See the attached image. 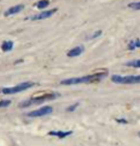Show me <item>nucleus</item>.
<instances>
[{
  "label": "nucleus",
  "mask_w": 140,
  "mask_h": 146,
  "mask_svg": "<svg viewBox=\"0 0 140 146\" xmlns=\"http://www.w3.org/2000/svg\"><path fill=\"white\" fill-rule=\"evenodd\" d=\"M13 46H15V44L12 40L3 41L1 44V50L3 52H11L13 49Z\"/></svg>",
  "instance_id": "obj_10"
},
{
  "label": "nucleus",
  "mask_w": 140,
  "mask_h": 146,
  "mask_svg": "<svg viewBox=\"0 0 140 146\" xmlns=\"http://www.w3.org/2000/svg\"><path fill=\"white\" fill-rule=\"evenodd\" d=\"M137 48H140V38H137V39H133L131 40L128 44V49L131 51L135 50Z\"/></svg>",
  "instance_id": "obj_11"
},
{
  "label": "nucleus",
  "mask_w": 140,
  "mask_h": 146,
  "mask_svg": "<svg viewBox=\"0 0 140 146\" xmlns=\"http://www.w3.org/2000/svg\"><path fill=\"white\" fill-rule=\"evenodd\" d=\"M84 53V47L83 46H77L71 49L70 51L67 52V56L68 57H76L81 56Z\"/></svg>",
  "instance_id": "obj_8"
},
{
  "label": "nucleus",
  "mask_w": 140,
  "mask_h": 146,
  "mask_svg": "<svg viewBox=\"0 0 140 146\" xmlns=\"http://www.w3.org/2000/svg\"><path fill=\"white\" fill-rule=\"evenodd\" d=\"M36 85L35 82L32 81H26V82H22V83H19L15 86H12V87H5L1 90L2 94L4 95H15V94L17 93H21L23 91H26L30 89V88L34 87Z\"/></svg>",
  "instance_id": "obj_3"
},
{
  "label": "nucleus",
  "mask_w": 140,
  "mask_h": 146,
  "mask_svg": "<svg viewBox=\"0 0 140 146\" xmlns=\"http://www.w3.org/2000/svg\"><path fill=\"white\" fill-rule=\"evenodd\" d=\"M101 35H102V31H101V30H99V31H96L95 33H93L92 35H90L89 36L87 37V39H95V38L100 36Z\"/></svg>",
  "instance_id": "obj_15"
},
{
  "label": "nucleus",
  "mask_w": 140,
  "mask_h": 146,
  "mask_svg": "<svg viewBox=\"0 0 140 146\" xmlns=\"http://www.w3.org/2000/svg\"><path fill=\"white\" fill-rule=\"evenodd\" d=\"M49 0H40L38 2H37V4L35 5L36 7L38 8V9L40 10H43L45 9V8H47L49 6Z\"/></svg>",
  "instance_id": "obj_12"
},
{
  "label": "nucleus",
  "mask_w": 140,
  "mask_h": 146,
  "mask_svg": "<svg viewBox=\"0 0 140 146\" xmlns=\"http://www.w3.org/2000/svg\"><path fill=\"white\" fill-rule=\"evenodd\" d=\"M111 81L116 84H140V75L138 76H119L113 75Z\"/></svg>",
  "instance_id": "obj_4"
},
{
  "label": "nucleus",
  "mask_w": 140,
  "mask_h": 146,
  "mask_svg": "<svg viewBox=\"0 0 140 146\" xmlns=\"http://www.w3.org/2000/svg\"><path fill=\"white\" fill-rule=\"evenodd\" d=\"M73 132L72 131H50L48 132V135L49 136H54V137H57L59 139H64L70 135H72Z\"/></svg>",
  "instance_id": "obj_9"
},
{
  "label": "nucleus",
  "mask_w": 140,
  "mask_h": 146,
  "mask_svg": "<svg viewBox=\"0 0 140 146\" xmlns=\"http://www.w3.org/2000/svg\"><path fill=\"white\" fill-rule=\"evenodd\" d=\"M108 76V72H95L91 75H87L84 76H80V78H70L64 79L61 81L62 85H77L83 83H94V82L101 81Z\"/></svg>",
  "instance_id": "obj_1"
},
{
  "label": "nucleus",
  "mask_w": 140,
  "mask_h": 146,
  "mask_svg": "<svg viewBox=\"0 0 140 146\" xmlns=\"http://www.w3.org/2000/svg\"><path fill=\"white\" fill-rule=\"evenodd\" d=\"M11 104V100H0V108L9 106Z\"/></svg>",
  "instance_id": "obj_17"
},
{
  "label": "nucleus",
  "mask_w": 140,
  "mask_h": 146,
  "mask_svg": "<svg viewBox=\"0 0 140 146\" xmlns=\"http://www.w3.org/2000/svg\"><path fill=\"white\" fill-rule=\"evenodd\" d=\"M23 9H24V5H22V4L15 5V6H13V7L9 8V9L4 13V15L5 16H10V15H16V13H20Z\"/></svg>",
  "instance_id": "obj_7"
},
{
  "label": "nucleus",
  "mask_w": 140,
  "mask_h": 146,
  "mask_svg": "<svg viewBox=\"0 0 140 146\" xmlns=\"http://www.w3.org/2000/svg\"><path fill=\"white\" fill-rule=\"evenodd\" d=\"M139 136H140V134H139Z\"/></svg>",
  "instance_id": "obj_18"
},
{
  "label": "nucleus",
  "mask_w": 140,
  "mask_h": 146,
  "mask_svg": "<svg viewBox=\"0 0 140 146\" xmlns=\"http://www.w3.org/2000/svg\"><path fill=\"white\" fill-rule=\"evenodd\" d=\"M79 105H80V103H79V102H78V103H74V104H72L71 106L67 107L66 111H68V112H74L77 108H78V106H79Z\"/></svg>",
  "instance_id": "obj_16"
},
{
  "label": "nucleus",
  "mask_w": 140,
  "mask_h": 146,
  "mask_svg": "<svg viewBox=\"0 0 140 146\" xmlns=\"http://www.w3.org/2000/svg\"><path fill=\"white\" fill-rule=\"evenodd\" d=\"M128 7L133 11H140V2H131Z\"/></svg>",
  "instance_id": "obj_14"
},
{
  "label": "nucleus",
  "mask_w": 140,
  "mask_h": 146,
  "mask_svg": "<svg viewBox=\"0 0 140 146\" xmlns=\"http://www.w3.org/2000/svg\"><path fill=\"white\" fill-rule=\"evenodd\" d=\"M53 112V108L51 106H44L42 107V108L38 109V110H34L32 112L27 113V117H44V115H48L52 114Z\"/></svg>",
  "instance_id": "obj_5"
},
{
  "label": "nucleus",
  "mask_w": 140,
  "mask_h": 146,
  "mask_svg": "<svg viewBox=\"0 0 140 146\" xmlns=\"http://www.w3.org/2000/svg\"><path fill=\"white\" fill-rule=\"evenodd\" d=\"M59 96H60L59 93H53V92H46V93H43L42 95L38 94V95L33 96L31 98L23 101V102H21L20 104H19V107L26 108V107H29V106H32V105L42 104L43 102H45V101L56 100V98H59Z\"/></svg>",
  "instance_id": "obj_2"
},
{
  "label": "nucleus",
  "mask_w": 140,
  "mask_h": 146,
  "mask_svg": "<svg viewBox=\"0 0 140 146\" xmlns=\"http://www.w3.org/2000/svg\"><path fill=\"white\" fill-rule=\"evenodd\" d=\"M58 9L55 8V9H52V10H48V11H42L40 13H38V15H35L29 17V19H31L33 21H36V20H43V19H46V18H49L51 17L52 15H55L57 13Z\"/></svg>",
  "instance_id": "obj_6"
},
{
  "label": "nucleus",
  "mask_w": 140,
  "mask_h": 146,
  "mask_svg": "<svg viewBox=\"0 0 140 146\" xmlns=\"http://www.w3.org/2000/svg\"><path fill=\"white\" fill-rule=\"evenodd\" d=\"M126 66L128 67H133V68H138L140 69V59H135V60H131L125 63Z\"/></svg>",
  "instance_id": "obj_13"
}]
</instances>
